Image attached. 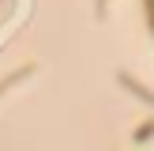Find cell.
Returning <instances> with one entry per match:
<instances>
[{"instance_id":"obj_1","label":"cell","mask_w":154,"mask_h":151,"mask_svg":"<svg viewBox=\"0 0 154 151\" xmlns=\"http://www.w3.org/2000/svg\"><path fill=\"white\" fill-rule=\"evenodd\" d=\"M147 19H150V27H154V0H147Z\"/></svg>"}]
</instances>
